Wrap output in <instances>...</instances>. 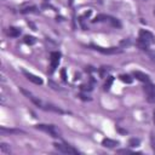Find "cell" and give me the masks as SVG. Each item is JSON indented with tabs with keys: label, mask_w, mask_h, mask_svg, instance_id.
<instances>
[{
	"label": "cell",
	"mask_w": 155,
	"mask_h": 155,
	"mask_svg": "<svg viewBox=\"0 0 155 155\" xmlns=\"http://www.w3.org/2000/svg\"><path fill=\"white\" fill-rule=\"evenodd\" d=\"M53 147L56 150H58L59 153H63V154H79V151L75 148H73L71 145H68V144L53 143Z\"/></svg>",
	"instance_id": "cell-1"
},
{
	"label": "cell",
	"mask_w": 155,
	"mask_h": 155,
	"mask_svg": "<svg viewBox=\"0 0 155 155\" xmlns=\"http://www.w3.org/2000/svg\"><path fill=\"white\" fill-rule=\"evenodd\" d=\"M138 39H140L142 41L147 42L148 45H153V44H155V38H154L153 33H150L149 30H145V29H140V30H139Z\"/></svg>",
	"instance_id": "cell-2"
},
{
	"label": "cell",
	"mask_w": 155,
	"mask_h": 155,
	"mask_svg": "<svg viewBox=\"0 0 155 155\" xmlns=\"http://www.w3.org/2000/svg\"><path fill=\"white\" fill-rule=\"evenodd\" d=\"M35 128H38V130H40V131H42V132H46V133H48L50 136H52V137H54V138L58 137V132H57V130H56V127H54L53 125L40 124V125H36Z\"/></svg>",
	"instance_id": "cell-3"
},
{
	"label": "cell",
	"mask_w": 155,
	"mask_h": 155,
	"mask_svg": "<svg viewBox=\"0 0 155 155\" xmlns=\"http://www.w3.org/2000/svg\"><path fill=\"white\" fill-rule=\"evenodd\" d=\"M144 92L147 96V99L149 103H154L155 102V86L150 82H147L144 85Z\"/></svg>",
	"instance_id": "cell-4"
},
{
	"label": "cell",
	"mask_w": 155,
	"mask_h": 155,
	"mask_svg": "<svg viewBox=\"0 0 155 155\" xmlns=\"http://www.w3.org/2000/svg\"><path fill=\"white\" fill-rule=\"evenodd\" d=\"M91 48L99 51L104 54H115V53H120L121 48L119 47H102V46H96V45H91Z\"/></svg>",
	"instance_id": "cell-5"
},
{
	"label": "cell",
	"mask_w": 155,
	"mask_h": 155,
	"mask_svg": "<svg viewBox=\"0 0 155 155\" xmlns=\"http://www.w3.org/2000/svg\"><path fill=\"white\" fill-rule=\"evenodd\" d=\"M22 74H23L29 81H31V82L35 84V85H42V82H44L40 76H38V75H35V74H33V73H30V71H28V70H25V69L22 70Z\"/></svg>",
	"instance_id": "cell-6"
},
{
	"label": "cell",
	"mask_w": 155,
	"mask_h": 155,
	"mask_svg": "<svg viewBox=\"0 0 155 155\" xmlns=\"http://www.w3.org/2000/svg\"><path fill=\"white\" fill-rule=\"evenodd\" d=\"M51 70L50 73H53L56 70V68L58 67L59 64V61H61V53L59 52H51Z\"/></svg>",
	"instance_id": "cell-7"
},
{
	"label": "cell",
	"mask_w": 155,
	"mask_h": 155,
	"mask_svg": "<svg viewBox=\"0 0 155 155\" xmlns=\"http://www.w3.org/2000/svg\"><path fill=\"white\" fill-rule=\"evenodd\" d=\"M133 76H134L137 80H139V81H142V82H144V84L150 82V78H149V75L145 74V73H143V71L134 70V71H133Z\"/></svg>",
	"instance_id": "cell-8"
},
{
	"label": "cell",
	"mask_w": 155,
	"mask_h": 155,
	"mask_svg": "<svg viewBox=\"0 0 155 155\" xmlns=\"http://www.w3.org/2000/svg\"><path fill=\"white\" fill-rule=\"evenodd\" d=\"M102 144L105 148H115V147L119 145V142L117 140H114V139H110V138H104L102 140Z\"/></svg>",
	"instance_id": "cell-9"
},
{
	"label": "cell",
	"mask_w": 155,
	"mask_h": 155,
	"mask_svg": "<svg viewBox=\"0 0 155 155\" xmlns=\"http://www.w3.org/2000/svg\"><path fill=\"white\" fill-rule=\"evenodd\" d=\"M7 35L11 36V38H17V36L21 35V30L18 28H16V27H10L7 29Z\"/></svg>",
	"instance_id": "cell-10"
},
{
	"label": "cell",
	"mask_w": 155,
	"mask_h": 155,
	"mask_svg": "<svg viewBox=\"0 0 155 155\" xmlns=\"http://www.w3.org/2000/svg\"><path fill=\"white\" fill-rule=\"evenodd\" d=\"M120 80H121L122 82H126V84H131V82H132V78H131L130 75H127V74L120 75Z\"/></svg>",
	"instance_id": "cell-11"
},
{
	"label": "cell",
	"mask_w": 155,
	"mask_h": 155,
	"mask_svg": "<svg viewBox=\"0 0 155 155\" xmlns=\"http://www.w3.org/2000/svg\"><path fill=\"white\" fill-rule=\"evenodd\" d=\"M35 38L34 36H29V35H25L24 36V42L27 44V45H33V44H35Z\"/></svg>",
	"instance_id": "cell-12"
},
{
	"label": "cell",
	"mask_w": 155,
	"mask_h": 155,
	"mask_svg": "<svg viewBox=\"0 0 155 155\" xmlns=\"http://www.w3.org/2000/svg\"><path fill=\"white\" fill-rule=\"evenodd\" d=\"M139 143H140V140H139L138 138H131V139L128 140V145H130V147H132V148L138 147V145H139Z\"/></svg>",
	"instance_id": "cell-13"
},
{
	"label": "cell",
	"mask_w": 155,
	"mask_h": 155,
	"mask_svg": "<svg viewBox=\"0 0 155 155\" xmlns=\"http://www.w3.org/2000/svg\"><path fill=\"white\" fill-rule=\"evenodd\" d=\"M113 81H114V78L109 76V78H108V81L104 84V90H109L110 86H111V84H113Z\"/></svg>",
	"instance_id": "cell-14"
},
{
	"label": "cell",
	"mask_w": 155,
	"mask_h": 155,
	"mask_svg": "<svg viewBox=\"0 0 155 155\" xmlns=\"http://www.w3.org/2000/svg\"><path fill=\"white\" fill-rule=\"evenodd\" d=\"M34 10H36V7L35 6H30V7H27V8H23L21 12L22 13H28V12H33Z\"/></svg>",
	"instance_id": "cell-15"
},
{
	"label": "cell",
	"mask_w": 155,
	"mask_h": 155,
	"mask_svg": "<svg viewBox=\"0 0 155 155\" xmlns=\"http://www.w3.org/2000/svg\"><path fill=\"white\" fill-rule=\"evenodd\" d=\"M0 147H1V151H2V153H8V151H10V149L7 148V144L1 143V145H0Z\"/></svg>",
	"instance_id": "cell-16"
},
{
	"label": "cell",
	"mask_w": 155,
	"mask_h": 155,
	"mask_svg": "<svg viewBox=\"0 0 155 155\" xmlns=\"http://www.w3.org/2000/svg\"><path fill=\"white\" fill-rule=\"evenodd\" d=\"M150 143H151V148H153V150L155 151V136L151 133V137H150Z\"/></svg>",
	"instance_id": "cell-17"
},
{
	"label": "cell",
	"mask_w": 155,
	"mask_h": 155,
	"mask_svg": "<svg viewBox=\"0 0 155 155\" xmlns=\"http://www.w3.org/2000/svg\"><path fill=\"white\" fill-rule=\"evenodd\" d=\"M61 74H62V78H63V80H64V81H67V76H65V70H64V69H62Z\"/></svg>",
	"instance_id": "cell-18"
},
{
	"label": "cell",
	"mask_w": 155,
	"mask_h": 155,
	"mask_svg": "<svg viewBox=\"0 0 155 155\" xmlns=\"http://www.w3.org/2000/svg\"><path fill=\"white\" fill-rule=\"evenodd\" d=\"M117 153H131V151L127 149H120V150H117Z\"/></svg>",
	"instance_id": "cell-19"
},
{
	"label": "cell",
	"mask_w": 155,
	"mask_h": 155,
	"mask_svg": "<svg viewBox=\"0 0 155 155\" xmlns=\"http://www.w3.org/2000/svg\"><path fill=\"white\" fill-rule=\"evenodd\" d=\"M153 121H154V125H155V110H154V113H153Z\"/></svg>",
	"instance_id": "cell-20"
},
{
	"label": "cell",
	"mask_w": 155,
	"mask_h": 155,
	"mask_svg": "<svg viewBox=\"0 0 155 155\" xmlns=\"http://www.w3.org/2000/svg\"><path fill=\"white\" fill-rule=\"evenodd\" d=\"M154 15H155V10H154Z\"/></svg>",
	"instance_id": "cell-21"
}]
</instances>
